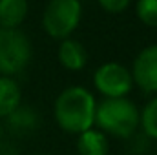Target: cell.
I'll return each mask as SVG.
<instances>
[{"mask_svg": "<svg viewBox=\"0 0 157 155\" xmlns=\"http://www.w3.org/2000/svg\"><path fill=\"white\" fill-rule=\"evenodd\" d=\"M97 100L93 93L84 86L64 88L53 104V117L57 126L71 135H78L95 124Z\"/></svg>", "mask_w": 157, "mask_h": 155, "instance_id": "cell-1", "label": "cell"}, {"mask_svg": "<svg viewBox=\"0 0 157 155\" xmlns=\"http://www.w3.org/2000/svg\"><path fill=\"white\" fill-rule=\"evenodd\" d=\"M97 130L115 139H130L139 130V108L128 97L102 99L95 108Z\"/></svg>", "mask_w": 157, "mask_h": 155, "instance_id": "cell-2", "label": "cell"}, {"mask_svg": "<svg viewBox=\"0 0 157 155\" xmlns=\"http://www.w3.org/2000/svg\"><path fill=\"white\" fill-rule=\"evenodd\" d=\"M33 59L29 37L20 28H0V75L22 73Z\"/></svg>", "mask_w": 157, "mask_h": 155, "instance_id": "cell-3", "label": "cell"}, {"mask_svg": "<svg viewBox=\"0 0 157 155\" xmlns=\"http://www.w3.org/2000/svg\"><path fill=\"white\" fill-rule=\"evenodd\" d=\"M80 20V0H49L42 13V29L49 39L64 40L77 31Z\"/></svg>", "mask_w": 157, "mask_h": 155, "instance_id": "cell-4", "label": "cell"}, {"mask_svg": "<svg viewBox=\"0 0 157 155\" xmlns=\"http://www.w3.org/2000/svg\"><path fill=\"white\" fill-rule=\"evenodd\" d=\"M93 86L104 99L126 97L133 89L132 71L121 62H104L93 73Z\"/></svg>", "mask_w": 157, "mask_h": 155, "instance_id": "cell-5", "label": "cell"}, {"mask_svg": "<svg viewBox=\"0 0 157 155\" xmlns=\"http://www.w3.org/2000/svg\"><path fill=\"white\" fill-rule=\"evenodd\" d=\"M130 71L133 86L144 93L157 95V44H150L137 53Z\"/></svg>", "mask_w": 157, "mask_h": 155, "instance_id": "cell-6", "label": "cell"}, {"mask_svg": "<svg viewBox=\"0 0 157 155\" xmlns=\"http://www.w3.org/2000/svg\"><path fill=\"white\" fill-rule=\"evenodd\" d=\"M57 59L59 64L68 70V71H80L88 64V51L78 40L68 39L59 40V49H57Z\"/></svg>", "mask_w": 157, "mask_h": 155, "instance_id": "cell-7", "label": "cell"}, {"mask_svg": "<svg viewBox=\"0 0 157 155\" xmlns=\"http://www.w3.org/2000/svg\"><path fill=\"white\" fill-rule=\"evenodd\" d=\"M77 152L78 155H108L110 141L108 135L97 130L95 126L77 135Z\"/></svg>", "mask_w": 157, "mask_h": 155, "instance_id": "cell-8", "label": "cell"}, {"mask_svg": "<svg viewBox=\"0 0 157 155\" xmlns=\"http://www.w3.org/2000/svg\"><path fill=\"white\" fill-rule=\"evenodd\" d=\"M22 104L20 84L13 77L0 75V119H7Z\"/></svg>", "mask_w": 157, "mask_h": 155, "instance_id": "cell-9", "label": "cell"}, {"mask_svg": "<svg viewBox=\"0 0 157 155\" xmlns=\"http://www.w3.org/2000/svg\"><path fill=\"white\" fill-rule=\"evenodd\" d=\"M28 11V0H0V28H20Z\"/></svg>", "mask_w": 157, "mask_h": 155, "instance_id": "cell-10", "label": "cell"}, {"mask_svg": "<svg viewBox=\"0 0 157 155\" xmlns=\"http://www.w3.org/2000/svg\"><path fill=\"white\" fill-rule=\"evenodd\" d=\"M7 122H9V130L15 131V133H29L33 130H37L40 124V117L37 113V110L29 108V106H18L11 115L7 117Z\"/></svg>", "mask_w": 157, "mask_h": 155, "instance_id": "cell-11", "label": "cell"}, {"mask_svg": "<svg viewBox=\"0 0 157 155\" xmlns=\"http://www.w3.org/2000/svg\"><path fill=\"white\" fill-rule=\"evenodd\" d=\"M139 128H143V131L157 141V95H154L143 110H139Z\"/></svg>", "mask_w": 157, "mask_h": 155, "instance_id": "cell-12", "label": "cell"}, {"mask_svg": "<svg viewBox=\"0 0 157 155\" xmlns=\"http://www.w3.org/2000/svg\"><path fill=\"white\" fill-rule=\"evenodd\" d=\"M135 15L144 26L157 28V0H137Z\"/></svg>", "mask_w": 157, "mask_h": 155, "instance_id": "cell-13", "label": "cell"}, {"mask_svg": "<svg viewBox=\"0 0 157 155\" xmlns=\"http://www.w3.org/2000/svg\"><path fill=\"white\" fill-rule=\"evenodd\" d=\"M97 4L101 6L102 11H106L110 15H119L130 7L132 0H97Z\"/></svg>", "mask_w": 157, "mask_h": 155, "instance_id": "cell-14", "label": "cell"}, {"mask_svg": "<svg viewBox=\"0 0 157 155\" xmlns=\"http://www.w3.org/2000/svg\"><path fill=\"white\" fill-rule=\"evenodd\" d=\"M2 137H4V126H2V122H0V142H2Z\"/></svg>", "mask_w": 157, "mask_h": 155, "instance_id": "cell-15", "label": "cell"}, {"mask_svg": "<svg viewBox=\"0 0 157 155\" xmlns=\"http://www.w3.org/2000/svg\"><path fill=\"white\" fill-rule=\"evenodd\" d=\"M35 155H48V153H35Z\"/></svg>", "mask_w": 157, "mask_h": 155, "instance_id": "cell-16", "label": "cell"}]
</instances>
